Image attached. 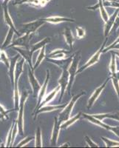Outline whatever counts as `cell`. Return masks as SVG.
<instances>
[{"instance_id":"obj_2","label":"cell","mask_w":119,"mask_h":148,"mask_svg":"<svg viewBox=\"0 0 119 148\" xmlns=\"http://www.w3.org/2000/svg\"><path fill=\"white\" fill-rule=\"evenodd\" d=\"M81 56V51H78L76 53L73 54V58H72V61L71 62L70 65L68 67V72L70 74V79H69V83L67 85V90L68 93L70 95L71 89L73 85L74 81L76 79V76L77 75V71L79 69V64L80 62Z\"/></svg>"},{"instance_id":"obj_14","label":"cell","mask_w":119,"mask_h":148,"mask_svg":"<svg viewBox=\"0 0 119 148\" xmlns=\"http://www.w3.org/2000/svg\"><path fill=\"white\" fill-rule=\"evenodd\" d=\"M14 48L15 49L16 51H18V53L20 54L22 57L25 59L26 62L28 63L29 67H30V68H32V70L34 71V66H33V63H32L33 53H31L30 49L24 48V47L21 48L20 47H14Z\"/></svg>"},{"instance_id":"obj_40","label":"cell","mask_w":119,"mask_h":148,"mask_svg":"<svg viewBox=\"0 0 119 148\" xmlns=\"http://www.w3.org/2000/svg\"><path fill=\"white\" fill-rule=\"evenodd\" d=\"M118 43H119V36H118V37L117 39H116V40L115 41V42H113V43H112V44L109 45L107 47H105V48L104 49V51H103V53H106V52H107V51H109V50H112V47H114L115 45H117V44H118Z\"/></svg>"},{"instance_id":"obj_24","label":"cell","mask_w":119,"mask_h":148,"mask_svg":"<svg viewBox=\"0 0 119 148\" xmlns=\"http://www.w3.org/2000/svg\"><path fill=\"white\" fill-rule=\"evenodd\" d=\"M94 117H96L98 119L103 121L105 119H114L116 121H119V111H116L112 113H98V114H92Z\"/></svg>"},{"instance_id":"obj_42","label":"cell","mask_w":119,"mask_h":148,"mask_svg":"<svg viewBox=\"0 0 119 148\" xmlns=\"http://www.w3.org/2000/svg\"><path fill=\"white\" fill-rule=\"evenodd\" d=\"M109 131H111L115 135H116L118 137H119V126H112Z\"/></svg>"},{"instance_id":"obj_27","label":"cell","mask_w":119,"mask_h":148,"mask_svg":"<svg viewBox=\"0 0 119 148\" xmlns=\"http://www.w3.org/2000/svg\"><path fill=\"white\" fill-rule=\"evenodd\" d=\"M81 114H82V113H81V112H79V113H78V114H76V116L70 117V119L66 120L65 121L62 122V125H61V128H62V129H67L69 127L71 126L72 125H73L74 123L76 122V121L81 117Z\"/></svg>"},{"instance_id":"obj_43","label":"cell","mask_w":119,"mask_h":148,"mask_svg":"<svg viewBox=\"0 0 119 148\" xmlns=\"http://www.w3.org/2000/svg\"><path fill=\"white\" fill-rule=\"evenodd\" d=\"M119 27V17L117 16V18H116V21H115V23H114V25H113V30L116 31V30H117L118 28Z\"/></svg>"},{"instance_id":"obj_6","label":"cell","mask_w":119,"mask_h":148,"mask_svg":"<svg viewBox=\"0 0 119 148\" xmlns=\"http://www.w3.org/2000/svg\"><path fill=\"white\" fill-rule=\"evenodd\" d=\"M34 34H30V33H26L25 34L22 36L19 37L18 39H15L14 42H12V44L9 45L10 47H24V48L30 49V41L32 38Z\"/></svg>"},{"instance_id":"obj_38","label":"cell","mask_w":119,"mask_h":148,"mask_svg":"<svg viewBox=\"0 0 119 148\" xmlns=\"http://www.w3.org/2000/svg\"><path fill=\"white\" fill-rule=\"evenodd\" d=\"M84 141H85V142L87 144L88 147H99L98 145L96 143H95L88 136H84Z\"/></svg>"},{"instance_id":"obj_46","label":"cell","mask_w":119,"mask_h":148,"mask_svg":"<svg viewBox=\"0 0 119 148\" xmlns=\"http://www.w3.org/2000/svg\"><path fill=\"white\" fill-rule=\"evenodd\" d=\"M105 1H117V0H103V2H105Z\"/></svg>"},{"instance_id":"obj_47","label":"cell","mask_w":119,"mask_h":148,"mask_svg":"<svg viewBox=\"0 0 119 148\" xmlns=\"http://www.w3.org/2000/svg\"><path fill=\"white\" fill-rule=\"evenodd\" d=\"M1 51H2V50H1V48H0V53H1Z\"/></svg>"},{"instance_id":"obj_13","label":"cell","mask_w":119,"mask_h":148,"mask_svg":"<svg viewBox=\"0 0 119 148\" xmlns=\"http://www.w3.org/2000/svg\"><path fill=\"white\" fill-rule=\"evenodd\" d=\"M9 2V0H4V2L2 3V8H3V13H4V18H5V24L10 27V28H12L14 30V32L18 36V32L16 29L14 24L13 22L11 17H10V14H9L8 10V2Z\"/></svg>"},{"instance_id":"obj_45","label":"cell","mask_w":119,"mask_h":148,"mask_svg":"<svg viewBox=\"0 0 119 148\" xmlns=\"http://www.w3.org/2000/svg\"><path fill=\"white\" fill-rule=\"evenodd\" d=\"M112 52L115 53L116 55V56H118V57L119 58V51H112Z\"/></svg>"},{"instance_id":"obj_41","label":"cell","mask_w":119,"mask_h":148,"mask_svg":"<svg viewBox=\"0 0 119 148\" xmlns=\"http://www.w3.org/2000/svg\"><path fill=\"white\" fill-rule=\"evenodd\" d=\"M12 110H5V108H3V106L2 105H1L0 104V113H2V115H4V116L6 117V118L8 119V113H10V112H11Z\"/></svg>"},{"instance_id":"obj_21","label":"cell","mask_w":119,"mask_h":148,"mask_svg":"<svg viewBox=\"0 0 119 148\" xmlns=\"http://www.w3.org/2000/svg\"><path fill=\"white\" fill-rule=\"evenodd\" d=\"M67 104H58V105H44V106L42 107V108H39L38 110H36L35 112V119L36 117V116L39 113H47V112H52L54 110H61L64 109L66 107Z\"/></svg>"},{"instance_id":"obj_23","label":"cell","mask_w":119,"mask_h":148,"mask_svg":"<svg viewBox=\"0 0 119 148\" xmlns=\"http://www.w3.org/2000/svg\"><path fill=\"white\" fill-rule=\"evenodd\" d=\"M63 35H64V39H65L67 45L70 47L71 51H72L74 42H75V38H74L73 35H72V32L71 29L69 28V27H66L64 31H63Z\"/></svg>"},{"instance_id":"obj_39","label":"cell","mask_w":119,"mask_h":148,"mask_svg":"<svg viewBox=\"0 0 119 148\" xmlns=\"http://www.w3.org/2000/svg\"><path fill=\"white\" fill-rule=\"evenodd\" d=\"M34 137L32 136H27L26 137L25 139H22V141H21V142L19 144H18V145H17V147H23L24 145H26L27 144H28L30 141H32L33 139H34Z\"/></svg>"},{"instance_id":"obj_25","label":"cell","mask_w":119,"mask_h":148,"mask_svg":"<svg viewBox=\"0 0 119 148\" xmlns=\"http://www.w3.org/2000/svg\"><path fill=\"white\" fill-rule=\"evenodd\" d=\"M19 58V55H16L10 59V67H9V76L11 80V83L14 84V72H15L16 65L17 60Z\"/></svg>"},{"instance_id":"obj_16","label":"cell","mask_w":119,"mask_h":148,"mask_svg":"<svg viewBox=\"0 0 119 148\" xmlns=\"http://www.w3.org/2000/svg\"><path fill=\"white\" fill-rule=\"evenodd\" d=\"M81 116H82L83 118L85 119L88 120L90 122L92 123V124L97 125V126L101 127L104 128V129L107 130H109V131L110 130V129L112 127V126H110V125H108L107 124H105V123H104L102 121H101V120L96 119V117H94L92 114H87V113H82Z\"/></svg>"},{"instance_id":"obj_22","label":"cell","mask_w":119,"mask_h":148,"mask_svg":"<svg viewBox=\"0 0 119 148\" xmlns=\"http://www.w3.org/2000/svg\"><path fill=\"white\" fill-rule=\"evenodd\" d=\"M71 51H66L64 49H56L55 51H52L47 55V58H51L53 59H62L65 57V56L70 53Z\"/></svg>"},{"instance_id":"obj_3","label":"cell","mask_w":119,"mask_h":148,"mask_svg":"<svg viewBox=\"0 0 119 148\" xmlns=\"http://www.w3.org/2000/svg\"><path fill=\"white\" fill-rule=\"evenodd\" d=\"M83 95H85V92H84V91H81V92L78 93V94H76V96H74L71 99L70 102L66 105V107L63 109V110L59 113V116L58 118H59V120L61 122H64L66 120H67L68 119L70 118L71 113H72V110H73L74 106H75V104H76V101H77Z\"/></svg>"},{"instance_id":"obj_8","label":"cell","mask_w":119,"mask_h":148,"mask_svg":"<svg viewBox=\"0 0 119 148\" xmlns=\"http://www.w3.org/2000/svg\"><path fill=\"white\" fill-rule=\"evenodd\" d=\"M69 79H70V74L68 72V68H64L62 69V73L61 77L59 78V84L61 87V95H60V99H59V101H62V98L64 96L65 91L67 90V85L69 83Z\"/></svg>"},{"instance_id":"obj_12","label":"cell","mask_w":119,"mask_h":148,"mask_svg":"<svg viewBox=\"0 0 119 148\" xmlns=\"http://www.w3.org/2000/svg\"><path fill=\"white\" fill-rule=\"evenodd\" d=\"M119 13V8H116L115 12L112 15H111L109 17L108 20L106 22H104V35L105 37H107L110 31L112 30L113 25H114L115 21L117 18L118 15Z\"/></svg>"},{"instance_id":"obj_44","label":"cell","mask_w":119,"mask_h":148,"mask_svg":"<svg viewBox=\"0 0 119 148\" xmlns=\"http://www.w3.org/2000/svg\"><path fill=\"white\" fill-rule=\"evenodd\" d=\"M61 147H71V145L70 142H66V143H64V144H62V145H60Z\"/></svg>"},{"instance_id":"obj_28","label":"cell","mask_w":119,"mask_h":148,"mask_svg":"<svg viewBox=\"0 0 119 148\" xmlns=\"http://www.w3.org/2000/svg\"><path fill=\"white\" fill-rule=\"evenodd\" d=\"M14 30L12 28H10L8 30V33L7 34V36L5 38V41H4L3 44H2V47H1V50L2 51H4L5 48L8 47L9 45L13 41V37H14Z\"/></svg>"},{"instance_id":"obj_7","label":"cell","mask_w":119,"mask_h":148,"mask_svg":"<svg viewBox=\"0 0 119 148\" xmlns=\"http://www.w3.org/2000/svg\"><path fill=\"white\" fill-rule=\"evenodd\" d=\"M110 79H111V76H109V77L106 79L105 82H104L101 86H99L98 88H97L95 90H94L93 93L91 95V96L90 97L89 99H88V101H87V109H90V108L93 106V104L96 103V101H97L99 96H100L101 92H103L104 89L105 88L106 86H107V84L109 80H110Z\"/></svg>"},{"instance_id":"obj_26","label":"cell","mask_w":119,"mask_h":148,"mask_svg":"<svg viewBox=\"0 0 119 148\" xmlns=\"http://www.w3.org/2000/svg\"><path fill=\"white\" fill-rule=\"evenodd\" d=\"M51 42V38H50V37H46V38L42 39V40L40 41V42H37L36 44H34L33 45L30 46V51H31V53L34 54V52L37 51L38 50H40L41 48H42L43 47L47 45L48 44V43H50Z\"/></svg>"},{"instance_id":"obj_15","label":"cell","mask_w":119,"mask_h":148,"mask_svg":"<svg viewBox=\"0 0 119 148\" xmlns=\"http://www.w3.org/2000/svg\"><path fill=\"white\" fill-rule=\"evenodd\" d=\"M87 8H88V10H92L99 9V10H100V14H101V17L103 19V21H104V22H106L108 20V18H109V14H108L107 11L106 10L103 0H98V3L96 4V5H93V6H90V7H87Z\"/></svg>"},{"instance_id":"obj_30","label":"cell","mask_w":119,"mask_h":148,"mask_svg":"<svg viewBox=\"0 0 119 148\" xmlns=\"http://www.w3.org/2000/svg\"><path fill=\"white\" fill-rule=\"evenodd\" d=\"M111 76V79H112V82L113 84V87L115 88L116 94H117L118 98L119 101V71H117L115 75H112Z\"/></svg>"},{"instance_id":"obj_35","label":"cell","mask_w":119,"mask_h":148,"mask_svg":"<svg viewBox=\"0 0 119 148\" xmlns=\"http://www.w3.org/2000/svg\"><path fill=\"white\" fill-rule=\"evenodd\" d=\"M104 7H111L119 8V2L118 1H105L104 2Z\"/></svg>"},{"instance_id":"obj_37","label":"cell","mask_w":119,"mask_h":148,"mask_svg":"<svg viewBox=\"0 0 119 148\" xmlns=\"http://www.w3.org/2000/svg\"><path fill=\"white\" fill-rule=\"evenodd\" d=\"M86 31L85 29L81 27H76V36H77L78 39H81L84 38L85 36Z\"/></svg>"},{"instance_id":"obj_11","label":"cell","mask_w":119,"mask_h":148,"mask_svg":"<svg viewBox=\"0 0 119 148\" xmlns=\"http://www.w3.org/2000/svg\"><path fill=\"white\" fill-rule=\"evenodd\" d=\"M28 76H29V82H30L31 87L33 89V92H34V96L36 97L37 95L39 94V92L42 86L39 84L36 78L34 76V71H33L32 68L29 67L28 69Z\"/></svg>"},{"instance_id":"obj_9","label":"cell","mask_w":119,"mask_h":148,"mask_svg":"<svg viewBox=\"0 0 119 148\" xmlns=\"http://www.w3.org/2000/svg\"><path fill=\"white\" fill-rule=\"evenodd\" d=\"M61 125L62 122L59 120L58 117H55L54 118V125L53 128L52 134H51V146L55 147L57 145L58 139H59V133H60Z\"/></svg>"},{"instance_id":"obj_1","label":"cell","mask_w":119,"mask_h":148,"mask_svg":"<svg viewBox=\"0 0 119 148\" xmlns=\"http://www.w3.org/2000/svg\"><path fill=\"white\" fill-rule=\"evenodd\" d=\"M25 59L22 58L19 62H17L16 65L15 72H14V107L15 110H18L19 108V101H20V97L18 94V79L20 78L21 74L23 72V66Z\"/></svg>"},{"instance_id":"obj_29","label":"cell","mask_w":119,"mask_h":148,"mask_svg":"<svg viewBox=\"0 0 119 148\" xmlns=\"http://www.w3.org/2000/svg\"><path fill=\"white\" fill-rule=\"evenodd\" d=\"M112 53V57H111L110 64H109V68L110 71V76L115 75L117 73V64H116V55L115 53L111 51Z\"/></svg>"},{"instance_id":"obj_48","label":"cell","mask_w":119,"mask_h":148,"mask_svg":"<svg viewBox=\"0 0 119 148\" xmlns=\"http://www.w3.org/2000/svg\"><path fill=\"white\" fill-rule=\"evenodd\" d=\"M118 71H119V68H118Z\"/></svg>"},{"instance_id":"obj_5","label":"cell","mask_w":119,"mask_h":148,"mask_svg":"<svg viewBox=\"0 0 119 148\" xmlns=\"http://www.w3.org/2000/svg\"><path fill=\"white\" fill-rule=\"evenodd\" d=\"M107 37H106L105 41L104 42V43L102 44V45H101V47H100V48H99L98 50V51L92 56V57H91L89 60L87 61V62H86L84 65H82L81 67H80V68H79V69H78L77 74L83 72V71H84V70L87 69V68H88V67H91V66L94 65L95 64L98 63V62L99 61V59H100V57H101V53H103L104 49L106 47V44H107Z\"/></svg>"},{"instance_id":"obj_36","label":"cell","mask_w":119,"mask_h":148,"mask_svg":"<svg viewBox=\"0 0 119 148\" xmlns=\"http://www.w3.org/2000/svg\"><path fill=\"white\" fill-rule=\"evenodd\" d=\"M14 123H15V121H14V122L12 124L11 127H10V129L9 130L8 134V137H7V141H6V147H10V146H11L12 135H13V129H14Z\"/></svg>"},{"instance_id":"obj_18","label":"cell","mask_w":119,"mask_h":148,"mask_svg":"<svg viewBox=\"0 0 119 148\" xmlns=\"http://www.w3.org/2000/svg\"><path fill=\"white\" fill-rule=\"evenodd\" d=\"M42 20H44L46 22H49L51 24H59L62 23V22H75V19L71 18H68V17H64V16H53L47 17V18H42Z\"/></svg>"},{"instance_id":"obj_19","label":"cell","mask_w":119,"mask_h":148,"mask_svg":"<svg viewBox=\"0 0 119 148\" xmlns=\"http://www.w3.org/2000/svg\"><path fill=\"white\" fill-rule=\"evenodd\" d=\"M60 91H61V87H60V85L59 84V85H58L57 87L55 88V89L51 91V92H50L48 95H47V96L44 97V99H43V101H42V102H41V104H39V106L35 110V112L36 110H39L40 108L44 106V105H46V104H49V103L51 102V101H53V100L55 99V96H56V95L58 94V92H60Z\"/></svg>"},{"instance_id":"obj_10","label":"cell","mask_w":119,"mask_h":148,"mask_svg":"<svg viewBox=\"0 0 119 148\" xmlns=\"http://www.w3.org/2000/svg\"><path fill=\"white\" fill-rule=\"evenodd\" d=\"M46 22L42 20V18L40 19H37V20L34 21V22H28V23L23 24L22 26L24 27L23 31L25 33H30V34H34L36 31L39 28H40L43 25H44Z\"/></svg>"},{"instance_id":"obj_32","label":"cell","mask_w":119,"mask_h":148,"mask_svg":"<svg viewBox=\"0 0 119 148\" xmlns=\"http://www.w3.org/2000/svg\"><path fill=\"white\" fill-rule=\"evenodd\" d=\"M35 147H43V144H42V130H41V128L39 127H38L36 131Z\"/></svg>"},{"instance_id":"obj_17","label":"cell","mask_w":119,"mask_h":148,"mask_svg":"<svg viewBox=\"0 0 119 148\" xmlns=\"http://www.w3.org/2000/svg\"><path fill=\"white\" fill-rule=\"evenodd\" d=\"M72 58H73V55L72 56L67 58V59H51V58H46L47 60L49 62H51L53 64L57 65L58 67H59L62 69H64V68H68L69 66L70 65L71 62L72 61Z\"/></svg>"},{"instance_id":"obj_20","label":"cell","mask_w":119,"mask_h":148,"mask_svg":"<svg viewBox=\"0 0 119 148\" xmlns=\"http://www.w3.org/2000/svg\"><path fill=\"white\" fill-rule=\"evenodd\" d=\"M49 79H50V71H49V70H47V76H46L45 81H44V82L43 85L42 86V88H41L40 90H39V94H38V102H37V106H36V108L39 106V104H41V102L43 101V99H44V97H45L46 92H47V85H48Z\"/></svg>"},{"instance_id":"obj_4","label":"cell","mask_w":119,"mask_h":148,"mask_svg":"<svg viewBox=\"0 0 119 148\" xmlns=\"http://www.w3.org/2000/svg\"><path fill=\"white\" fill-rule=\"evenodd\" d=\"M27 96H28V92L26 90L22 91L20 96L18 119L16 120L18 127V133L22 136L24 134V110H25V104Z\"/></svg>"},{"instance_id":"obj_33","label":"cell","mask_w":119,"mask_h":148,"mask_svg":"<svg viewBox=\"0 0 119 148\" xmlns=\"http://www.w3.org/2000/svg\"><path fill=\"white\" fill-rule=\"evenodd\" d=\"M101 138L103 140L107 147H119V141H113L104 136H101Z\"/></svg>"},{"instance_id":"obj_31","label":"cell","mask_w":119,"mask_h":148,"mask_svg":"<svg viewBox=\"0 0 119 148\" xmlns=\"http://www.w3.org/2000/svg\"><path fill=\"white\" fill-rule=\"evenodd\" d=\"M45 47H43L42 48L40 49V52H39V56H38V58L36 59V62L35 64L34 65V71H35L37 67L40 65V64L42 63V60H43L44 58H46V54H45Z\"/></svg>"},{"instance_id":"obj_34","label":"cell","mask_w":119,"mask_h":148,"mask_svg":"<svg viewBox=\"0 0 119 148\" xmlns=\"http://www.w3.org/2000/svg\"><path fill=\"white\" fill-rule=\"evenodd\" d=\"M0 62H3L5 65L7 66L8 68H9V67H10V59H8V56L6 55L4 51H1V53H0Z\"/></svg>"}]
</instances>
